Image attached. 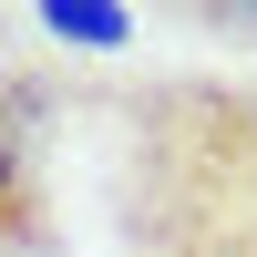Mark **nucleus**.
Masks as SVG:
<instances>
[{"mask_svg": "<svg viewBox=\"0 0 257 257\" xmlns=\"http://www.w3.org/2000/svg\"><path fill=\"white\" fill-rule=\"evenodd\" d=\"M123 257H257V82L165 72L113 93Z\"/></svg>", "mask_w": 257, "mask_h": 257, "instance_id": "1", "label": "nucleus"}, {"mask_svg": "<svg viewBox=\"0 0 257 257\" xmlns=\"http://www.w3.org/2000/svg\"><path fill=\"white\" fill-rule=\"evenodd\" d=\"M52 123H62V72L11 52V11H0V257H62Z\"/></svg>", "mask_w": 257, "mask_h": 257, "instance_id": "2", "label": "nucleus"}, {"mask_svg": "<svg viewBox=\"0 0 257 257\" xmlns=\"http://www.w3.org/2000/svg\"><path fill=\"white\" fill-rule=\"evenodd\" d=\"M41 41H72V52H123L134 41V11H113V0H41Z\"/></svg>", "mask_w": 257, "mask_h": 257, "instance_id": "3", "label": "nucleus"}, {"mask_svg": "<svg viewBox=\"0 0 257 257\" xmlns=\"http://www.w3.org/2000/svg\"><path fill=\"white\" fill-rule=\"evenodd\" d=\"M185 21H196V31H216V41H257V0H185Z\"/></svg>", "mask_w": 257, "mask_h": 257, "instance_id": "4", "label": "nucleus"}]
</instances>
